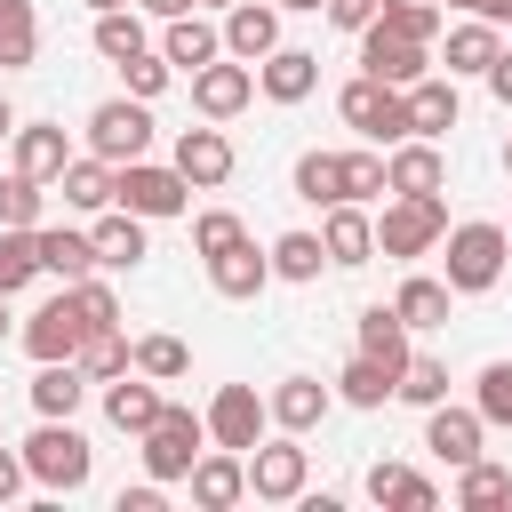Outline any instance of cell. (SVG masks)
<instances>
[{"mask_svg": "<svg viewBox=\"0 0 512 512\" xmlns=\"http://www.w3.org/2000/svg\"><path fill=\"white\" fill-rule=\"evenodd\" d=\"M504 256H512V232L504 224H456V232H440V280H448V296H480V288H496L504 280Z\"/></svg>", "mask_w": 512, "mask_h": 512, "instance_id": "1", "label": "cell"}, {"mask_svg": "<svg viewBox=\"0 0 512 512\" xmlns=\"http://www.w3.org/2000/svg\"><path fill=\"white\" fill-rule=\"evenodd\" d=\"M16 456H24V472H32L48 496H72V488H88V472H96V448L72 432V416H40V432H32Z\"/></svg>", "mask_w": 512, "mask_h": 512, "instance_id": "2", "label": "cell"}, {"mask_svg": "<svg viewBox=\"0 0 512 512\" xmlns=\"http://www.w3.org/2000/svg\"><path fill=\"white\" fill-rule=\"evenodd\" d=\"M440 232H448L440 192H392V200H384V216H376V256L416 264V256H432V248H440Z\"/></svg>", "mask_w": 512, "mask_h": 512, "instance_id": "3", "label": "cell"}, {"mask_svg": "<svg viewBox=\"0 0 512 512\" xmlns=\"http://www.w3.org/2000/svg\"><path fill=\"white\" fill-rule=\"evenodd\" d=\"M200 448H208V416H192V408H176V400H160V416L136 432V456H144V472H152L160 488L184 480Z\"/></svg>", "mask_w": 512, "mask_h": 512, "instance_id": "4", "label": "cell"}, {"mask_svg": "<svg viewBox=\"0 0 512 512\" xmlns=\"http://www.w3.org/2000/svg\"><path fill=\"white\" fill-rule=\"evenodd\" d=\"M336 112H344V128H360L368 144H400L408 136V88H384V80H344V96H336Z\"/></svg>", "mask_w": 512, "mask_h": 512, "instance_id": "5", "label": "cell"}, {"mask_svg": "<svg viewBox=\"0 0 512 512\" xmlns=\"http://www.w3.org/2000/svg\"><path fill=\"white\" fill-rule=\"evenodd\" d=\"M88 152L112 160V168L144 160V152H152V112H144V96H112V104H96V112H88Z\"/></svg>", "mask_w": 512, "mask_h": 512, "instance_id": "6", "label": "cell"}, {"mask_svg": "<svg viewBox=\"0 0 512 512\" xmlns=\"http://www.w3.org/2000/svg\"><path fill=\"white\" fill-rule=\"evenodd\" d=\"M184 176L176 168H152V160H128V168H112V208H128V216H184Z\"/></svg>", "mask_w": 512, "mask_h": 512, "instance_id": "7", "label": "cell"}, {"mask_svg": "<svg viewBox=\"0 0 512 512\" xmlns=\"http://www.w3.org/2000/svg\"><path fill=\"white\" fill-rule=\"evenodd\" d=\"M360 72L384 80V88H416V80L432 72V48H424V40H400V32H384V24H360Z\"/></svg>", "mask_w": 512, "mask_h": 512, "instance_id": "8", "label": "cell"}, {"mask_svg": "<svg viewBox=\"0 0 512 512\" xmlns=\"http://www.w3.org/2000/svg\"><path fill=\"white\" fill-rule=\"evenodd\" d=\"M248 496L256 504H296L304 496V448H296V432L248 448Z\"/></svg>", "mask_w": 512, "mask_h": 512, "instance_id": "9", "label": "cell"}, {"mask_svg": "<svg viewBox=\"0 0 512 512\" xmlns=\"http://www.w3.org/2000/svg\"><path fill=\"white\" fill-rule=\"evenodd\" d=\"M80 344H88V320H80L72 288L48 296V304L24 320V352H32V360H80Z\"/></svg>", "mask_w": 512, "mask_h": 512, "instance_id": "10", "label": "cell"}, {"mask_svg": "<svg viewBox=\"0 0 512 512\" xmlns=\"http://www.w3.org/2000/svg\"><path fill=\"white\" fill-rule=\"evenodd\" d=\"M184 488H192L200 512H232V504L248 496V456H240V448H200L192 472H184Z\"/></svg>", "mask_w": 512, "mask_h": 512, "instance_id": "11", "label": "cell"}, {"mask_svg": "<svg viewBox=\"0 0 512 512\" xmlns=\"http://www.w3.org/2000/svg\"><path fill=\"white\" fill-rule=\"evenodd\" d=\"M264 424H272V408H264L248 384H224V392L208 400V440H216V448H240V456H248V448L264 440Z\"/></svg>", "mask_w": 512, "mask_h": 512, "instance_id": "12", "label": "cell"}, {"mask_svg": "<svg viewBox=\"0 0 512 512\" xmlns=\"http://www.w3.org/2000/svg\"><path fill=\"white\" fill-rule=\"evenodd\" d=\"M272 48H280V0H232V8H224V56L256 64V56H272Z\"/></svg>", "mask_w": 512, "mask_h": 512, "instance_id": "13", "label": "cell"}, {"mask_svg": "<svg viewBox=\"0 0 512 512\" xmlns=\"http://www.w3.org/2000/svg\"><path fill=\"white\" fill-rule=\"evenodd\" d=\"M248 96H256V64H240V56H232V64L216 56V64L192 72V104H200V120H232Z\"/></svg>", "mask_w": 512, "mask_h": 512, "instance_id": "14", "label": "cell"}, {"mask_svg": "<svg viewBox=\"0 0 512 512\" xmlns=\"http://www.w3.org/2000/svg\"><path fill=\"white\" fill-rule=\"evenodd\" d=\"M168 168H176V176H184L192 192H216V184L232 176V136H224V128H184V136H176V160H168Z\"/></svg>", "mask_w": 512, "mask_h": 512, "instance_id": "15", "label": "cell"}, {"mask_svg": "<svg viewBox=\"0 0 512 512\" xmlns=\"http://www.w3.org/2000/svg\"><path fill=\"white\" fill-rule=\"evenodd\" d=\"M480 432H488V424H480V408H448V400H432V408H424V448H432L440 464H456V472L480 456Z\"/></svg>", "mask_w": 512, "mask_h": 512, "instance_id": "16", "label": "cell"}, {"mask_svg": "<svg viewBox=\"0 0 512 512\" xmlns=\"http://www.w3.org/2000/svg\"><path fill=\"white\" fill-rule=\"evenodd\" d=\"M256 88L272 104H304L320 88V56L312 48H272V56H256Z\"/></svg>", "mask_w": 512, "mask_h": 512, "instance_id": "17", "label": "cell"}, {"mask_svg": "<svg viewBox=\"0 0 512 512\" xmlns=\"http://www.w3.org/2000/svg\"><path fill=\"white\" fill-rule=\"evenodd\" d=\"M448 184V160L432 136H400L392 160H384V192H440Z\"/></svg>", "mask_w": 512, "mask_h": 512, "instance_id": "18", "label": "cell"}, {"mask_svg": "<svg viewBox=\"0 0 512 512\" xmlns=\"http://www.w3.org/2000/svg\"><path fill=\"white\" fill-rule=\"evenodd\" d=\"M264 408H272V424H280V432H296V440H304V432H312V424L336 408V392H328L320 376H280Z\"/></svg>", "mask_w": 512, "mask_h": 512, "instance_id": "19", "label": "cell"}, {"mask_svg": "<svg viewBox=\"0 0 512 512\" xmlns=\"http://www.w3.org/2000/svg\"><path fill=\"white\" fill-rule=\"evenodd\" d=\"M320 248H328V264H368L376 256V216H360V200H336L328 208V224H320Z\"/></svg>", "mask_w": 512, "mask_h": 512, "instance_id": "20", "label": "cell"}, {"mask_svg": "<svg viewBox=\"0 0 512 512\" xmlns=\"http://www.w3.org/2000/svg\"><path fill=\"white\" fill-rule=\"evenodd\" d=\"M208 280H216V296L248 304V296H264V280H272V256H256V240H232V248L208 256Z\"/></svg>", "mask_w": 512, "mask_h": 512, "instance_id": "21", "label": "cell"}, {"mask_svg": "<svg viewBox=\"0 0 512 512\" xmlns=\"http://www.w3.org/2000/svg\"><path fill=\"white\" fill-rule=\"evenodd\" d=\"M64 160H72V144H64V128H48V120H16V176H32V184H56L64 176Z\"/></svg>", "mask_w": 512, "mask_h": 512, "instance_id": "22", "label": "cell"}, {"mask_svg": "<svg viewBox=\"0 0 512 512\" xmlns=\"http://www.w3.org/2000/svg\"><path fill=\"white\" fill-rule=\"evenodd\" d=\"M88 248H96V264H144V216H128V208H96V224H88Z\"/></svg>", "mask_w": 512, "mask_h": 512, "instance_id": "23", "label": "cell"}, {"mask_svg": "<svg viewBox=\"0 0 512 512\" xmlns=\"http://www.w3.org/2000/svg\"><path fill=\"white\" fill-rule=\"evenodd\" d=\"M160 56H168V64H184V72H200V64H216V56H224V32H216V24H200V16L184 8V16H168Z\"/></svg>", "mask_w": 512, "mask_h": 512, "instance_id": "24", "label": "cell"}, {"mask_svg": "<svg viewBox=\"0 0 512 512\" xmlns=\"http://www.w3.org/2000/svg\"><path fill=\"white\" fill-rule=\"evenodd\" d=\"M456 112H464V104H456V80H432V72H424V80L408 88V136H432V144H440V136L456 128Z\"/></svg>", "mask_w": 512, "mask_h": 512, "instance_id": "25", "label": "cell"}, {"mask_svg": "<svg viewBox=\"0 0 512 512\" xmlns=\"http://www.w3.org/2000/svg\"><path fill=\"white\" fill-rule=\"evenodd\" d=\"M104 416H112V424H120V432H144V424H152V416H160V376H152V384H144V368H136V376H128V368H120V376H112V384H104Z\"/></svg>", "mask_w": 512, "mask_h": 512, "instance_id": "26", "label": "cell"}, {"mask_svg": "<svg viewBox=\"0 0 512 512\" xmlns=\"http://www.w3.org/2000/svg\"><path fill=\"white\" fill-rule=\"evenodd\" d=\"M504 56V32L488 24V16H464L456 32H448V80H464V72H488Z\"/></svg>", "mask_w": 512, "mask_h": 512, "instance_id": "27", "label": "cell"}, {"mask_svg": "<svg viewBox=\"0 0 512 512\" xmlns=\"http://www.w3.org/2000/svg\"><path fill=\"white\" fill-rule=\"evenodd\" d=\"M88 400V368L80 360H40V376H32V408L40 416H72Z\"/></svg>", "mask_w": 512, "mask_h": 512, "instance_id": "28", "label": "cell"}, {"mask_svg": "<svg viewBox=\"0 0 512 512\" xmlns=\"http://www.w3.org/2000/svg\"><path fill=\"white\" fill-rule=\"evenodd\" d=\"M56 192H64V208H80V216H96V208H112V160H64V176H56Z\"/></svg>", "mask_w": 512, "mask_h": 512, "instance_id": "29", "label": "cell"}, {"mask_svg": "<svg viewBox=\"0 0 512 512\" xmlns=\"http://www.w3.org/2000/svg\"><path fill=\"white\" fill-rule=\"evenodd\" d=\"M32 240H40V272H56L64 288H72V280H80V272L96 264V248H88V232H72V224H40Z\"/></svg>", "mask_w": 512, "mask_h": 512, "instance_id": "30", "label": "cell"}, {"mask_svg": "<svg viewBox=\"0 0 512 512\" xmlns=\"http://www.w3.org/2000/svg\"><path fill=\"white\" fill-rule=\"evenodd\" d=\"M368 496L376 504H400V512H432L440 504V488L424 472H408V464H368Z\"/></svg>", "mask_w": 512, "mask_h": 512, "instance_id": "31", "label": "cell"}, {"mask_svg": "<svg viewBox=\"0 0 512 512\" xmlns=\"http://www.w3.org/2000/svg\"><path fill=\"white\" fill-rule=\"evenodd\" d=\"M360 352L400 376V360H408V320H400L392 304H368V312H360Z\"/></svg>", "mask_w": 512, "mask_h": 512, "instance_id": "32", "label": "cell"}, {"mask_svg": "<svg viewBox=\"0 0 512 512\" xmlns=\"http://www.w3.org/2000/svg\"><path fill=\"white\" fill-rule=\"evenodd\" d=\"M392 312H400L408 328H440V320H448V280L408 272V280H400V296H392Z\"/></svg>", "mask_w": 512, "mask_h": 512, "instance_id": "33", "label": "cell"}, {"mask_svg": "<svg viewBox=\"0 0 512 512\" xmlns=\"http://www.w3.org/2000/svg\"><path fill=\"white\" fill-rule=\"evenodd\" d=\"M40 224H0V296H16L24 280H40Z\"/></svg>", "mask_w": 512, "mask_h": 512, "instance_id": "34", "label": "cell"}, {"mask_svg": "<svg viewBox=\"0 0 512 512\" xmlns=\"http://www.w3.org/2000/svg\"><path fill=\"white\" fill-rule=\"evenodd\" d=\"M32 48H40V16H32V0H0V72H24Z\"/></svg>", "mask_w": 512, "mask_h": 512, "instance_id": "35", "label": "cell"}, {"mask_svg": "<svg viewBox=\"0 0 512 512\" xmlns=\"http://www.w3.org/2000/svg\"><path fill=\"white\" fill-rule=\"evenodd\" d=\"M336 400H352V408H384V400H392V368L368 360V352H352L344 376H336Z\"/></svg>", "mask_w": 512, "mask_h": 512, "instance_id": "36", "label": "cell"}, {"mask_svg": "<svg viewBox=\"0 0 512 512\" xmlns=\"http://www.w3.org/2000/svg\"><path fill=\"white\" fill-rule=\"evenodd\" d=\"M392 392H400L408 408H432V400H448V360H432V352H408V360H400V376H392Z\"/></svg>", "mask_w": 512, "mask_h": 512, "instance_id": "37", "label": "cell"}, {"mask_svg": "<svg viewBox=\"0 0 512 512\" xmlns=\"http://www.w3.org/2000/svg\"><path fill=\"white\" fill-rule=\"evenodd\" d=\"M136 48H152V40H144V16H136V8H104V16H96V56H104V64H128Z\"/></svg>", "mask_w": 512, "mask_h": 512, "instance_id": "38", "label": "cell"}, {"mask_svg": "<svg viewBox=\"0 0 512 512\" xmlns=\"http://www.w3.org/2000/svg\"><path fill=\"white\" fill-rule=\"evenodd\" d=\"M320 264H328L320 232H280L272 240V280H320Z\"/></svg>", "mask_w": 512, "mask_h": 512, "instance_id": "39", "label": "cell"}, {"mask_svg": "<svg viewBox=\"0 0 512 512\" xmlns=\"http://www.w3.org/2000/svg\"><path fill=\"white\" fill-rule=\"evenodd\" d=\"M456 504H464V512L512 504V472H504V464H488V456H472V464H464V480H456Z\"/></svg>", "mask_w": 512, "mask_h": 512, "instance_id": "40", "label": "cell"}, {"mask_svg": "<svg viewBox=\"0 0 512 512\" xmlns=\"http://www.w3.org/2000/svg\"><path fill=\"white\" fill-rule=\"evenodd\" d=\"M368 24H384V32H400V40H424V48L440 40V8H432V0H376Z\"/></svg>", "mask_w": 512, "mask_h": 512, "instance_id": "41", "label": "cell"}, {"mask_svg": "<svg viewBox=\"0 0 512 512\" xmlns=\"http://www.w3.org/2000/svg\"><path fill=\"white\" fill-rule=\"evenodd\" d=\"M296 200H312V208H336V200H344L336 152H304V160H296Z\"/></svg>", "mask_w": 512, "mask_h": 512, "instance_id": "42", "label": "cell"}, {"mask_svg": "<svg viewBox=\"0 0 512 512\" xmlns=\"http://www.w3.org/2000/svg\"><path fill=\"white\" fill-rule=\"evenodd\" d=\"M128 368H144V376H160V384H176V376L192 368V344H184V336H136V352H128Z\"/></svg>", "mask_w": 512, "mask_h": 512, "instance_id": "43", "label": "cell"}, {"mask_svg": "<svg viewBox=\"0 0 512 512\" xmlns=\"http://www.w3.org/2000/svg\"><path fill=\"white\" fill-rule=\"evenodd\" d=\"M128 352H136V344H128L120 328H88V344H80V368H88V384H112V376L128 368Z\"/></svg>", "mask_w": 512, "mask_h": 512, "instance_id": "44", "label": "cell"}, {"mask_svg": "<svg viewBox=\"0 0 512 512\" xmlns=\"http://www.w3.org/2000/svg\"><path fill=\"white\" fill-rule=\"evenodd\" d=\"M472 408H480V424H512V360H488V368H480Z\"/></svg>", "mask_w": 512, "mask_h": 512, "instance_id": "45", "label": "cell"}, {"mask_svg": "<svg viewBox=\"0 0 512 512\" xmlns=\"http://www.w3.org/2000/svg\"><path fill=\"white\" fill-rule=\"evenodd\" d=\"M344 200H384V152H336Z\"/></svg>", "mask_w": 512, "mask_h": 512, "instance_id": "46", "label": "cell"}, {"mask_svg": "<svg viewBox=\"0 0 512 512\" xmlns=\"http://www.w3.org/2000/svg\"><path fill=\"white\" fill-rule=\"evenodd\" d=\"M168 72H176V64H168L160 48H136V56L120 64V80H128V96H144V104H152V96L168 88Z\"/></svg>", "mask_w": 512, "mask_h": 512, "instance_id": "47", "label": "cell"}, {"mask_svg": "<svg viewBox=\"0 0 512 512\" xmlns=\"http://www.w3.org/2000/svg\"><path fill=\"white\" fill-rule=\"evenodd\" d=\"M72 304H80V320H88V328H120V296H112L104 280H88V272H80V280H72Z\"/></svg>", "mask_w": 512, "mask_h": 512, "instance_id": "48", "label": "cell"}, {"mask_svg": "<svg viewBox=\"0 0 512 512\" xmlns=\"http://www.w3.org/2000/svg\"><path fill=\"white\" fill-rule=\"evenodd\" d=\"M232 240H248L232 208H208V216H192V248H200V256H216V248H232Z\"/></svg>", "mask_w": 512, "mask_h": 512, "instance_id": "49", "label": "cell"}, {"mask_svg": "<svg viewBox=\"0 0 512 512\" xmlns=\"http://www.w3.org/2000/svg\"><path fill=\"white\" fill-rule=\"evenodd\" d=\"M0 224H40V184L32 176H0Z\"/></svg>", "mask_w": 512, "mask_h": 512, "instance_id": "50", "label": "cell"}, {"mask_svg": "<svg viewBox=\"0 0 512 512\" xmlns=\"http://www.w3.org/2000/svg\"><path fill=\"white\" fill-rule=\"evenodd\" d=\"M376 16V0H328V24H344V32H360Z\"/></svg>", "mask_w": 512, "mask_h": 512, "instance_id": "51", "label": "cell"}, {"mask_svg": "<svg viewBox=\"0 0 512 512\" xmlns=\"http://www.w3.org/2000/svg\"><path fill=\"white\" fill-rule=\"evenodd\" d=\"M480 80H488V96H496V104H504V112H512V48H504V56H496V64H488V72H480Z\"/></svg>", "mask_w": 512, "mask_h": 512, "instance_id": "52", "label": "cell"}, {"mask_svg": "<svg viewBox=\"0 0 512 512\" xmlns=\"http://www.w3.org/2000/svg\"><path fill=\"white\" fill-rule=\"evenodd\" d=\"M24 480H32V472H24V456H8V448H0V504H16V496H24Z\"/></svg>", "mask_w": 512, "mask_h": 512, "instance_id": "53", "label": "cell"}, {"mask_svg": "<svg viewBox=\"0 0 512 512\" xmlns=\"http://www.w3.org/2000/svg\"><path fill=\"white\" fill-rule=\"evenodd\" d=\"M120 512H160V480H144V488H120Z\"/></svg>", "mask_w": 512, "mask_h": 512, "instance_id": "54", "label": "cell"}, {"mask_svg": "<svg viewBox=\"0 0 512 512\" xmlns=\"http://www.w3.org/2000/svg\"><path fill=\"white\" fill-rule=\"evenodd\" d=\"M136 8H144V16H184L192 0H136Z\"/></svg>", "mask_w": 512, "mask_h": 512, "instance_id": "55", "label": "cell"}, {"mask_svg": "<svg viewBox=\"0 0 512 512\" xmlns=\"http://www.w3.org/2000/svg\"><path fill=\"white\" fill-rule=\"evenodd\" d=\"M480 16L488 24H512V0H480Z\"/></svg>", "mask_w": 512, "mask_h": 512, "instance_id": "56", "label": "cell"}, {"mask_svg": "<svg viewBox=\"0 0 512 512\" xmlns=\"http://www.w3.org/2000/svg\"><path fill=\"white\" fill-rule=\"evenodd\" d=\"M8 136H16V104L0 96V144H8Z\"/></svg>", "mask_w": 512, "mask_h": 512, "instance_id": "57", "label": "cell"}, {"mask_svg": "<svg viewBox=\"0 0 512 512\" xmlns=\"http://www.w3.org/2000/svg\"><path fill=\"white\" fill-rule=\"evenodd\" d=\"M280 8H304V16H320V8H328V0H280Z\"/></svg>", "mask_w": 512, "mask_h": 512, "instance_id": "58", "label": "cell"}, {"mask_svg": "<svg viewBox=\"0 0 512 512\" xmlns=\"http://www.w3.org/2000/svg\"><path fill=\"white\" fill-rule=\"evenodd\" d=\"M448 8H464V16H480V0H448Z\"/></svg>", "mask_w": 512, "mask_h": 512, "instance_id": "59", "label": "cell"}, {"mask_svg": "<svg viewBox=\"0 0 512 512\" xmlns=\"http://www.w3.org/2000/svg\"><path fill=\"white\" fill-rule=\"evenodd\" d=\"M88 8H96V16H104V8H128V0H88Z\"/></svg>", "mask_w": 512, "mask_h": 512, "instance_id": "60", "label": "cell"}, {"mask_svg": "<svg viewBox=\"0 0 512 512\" xmlns=\"http://www.w3.org/2000/svg\"><path fill=\"white\" fill-rule=\"evenodd\" d=\"M0 336H8V296H0Z\"/></svg>", "mask_w": 512, "mask_h": 512, "instance_id": "61", "label": "cell"}, {"mask_svg": "<svg viewBox=\"0 0 512 512\" xmlns=\"http://www.w3.org/2000/svg\"><path fill=\"white\" fill-rule=\"evenodd\" d=\"M192 8H200V0H192ZM208 8H232V0H208Z\"/></svg>", "mask_w": 512, "mask_h": 512, "instance_id": "62", "label": "cell"}, {"mask_svg": "<svg viewBox=\"0 0 512 512\" xmlns=\"http://www.w3.org/2000/svg\"><path fill=\"white\" fill-rule=\"evenodd\" d=\"M504 176H512V144H504Z\"/></svg>", "mask_w": 512, "mask_h": 512, "instance_id": "63", "label": "cell"}]
</instances>
